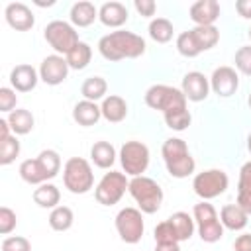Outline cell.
<instances>
[{"mask_svg":"<svg viewBox=\"0 0 251 251\" xmlns=\"http://www.w3.org/2000/svg\"><path fill=\"white\" fill-rule=\"evenodd\" d=\"M127 192L131 194V198L135 200V204L143 214H155L163 204V188L151 176H145V175L133 176L129 180Z\"/></svg>","mask_w":251,"mask_h":251,"instance_id":"3","label":"cell"},{"mask_svg":"<svg viewBox=\"0 0 251 251\" xmlns=\"http://www.w3.org/2000/svg\"><path fill=\"white\" fill-rule=\"evenodd\" d=\"M100 110H102V118L110 124H120L126 120L127 116V102L118 96V94H110L102 100L100 104Z\"/></svg>","mask_w":251,"mask_h":251,"instance_id":"21","label":"cell"},{"mask_svg":"<svg viewBox=\"0 0 251 251\" xmlns=\"http://www.w3.org/2000/svg\"><path fill=\"white\" fill-rule=\"evenodd\" d=\"M188 16L196 25H214L220 18V4L216 0H198L190 6Z\"/></svg>","mask_w":251,"mask_h":251,"instance_id":"17","label":"cell"},{"mask_svg":"<svg viewBox=\"0 0 251 251\" xmlns=\"http://www.w3.org/2000/svg\"><path fill=\"white\" fill-rule=\"evenodd\" d=\"M237 88H239V75L233 67L222 65L214 69L210 76V90H214V94H218L220 98H229L235 94Z\"/></svg>","mask_w":251,"mask_h":251,"instance_id":"13","label":"cell"},{"mask_svg":"<svg viewBox=\"0 0 251 251\" xmlns=\"http://www.w3.org/2000/svg\"><path fill=\"white\" fill-rule=\"evenodd\" d=\"M106 92H108V82L102 76H88L80 86V94L84 96V100H90V102L104 100Z\"/></svg>","mask_w":251,"mask_h":251,"instance_id":"30","label":"cell"},{"mask_svg":"<svg viewBox=\"0 0 251 251\" xmlns=\"http://www.w3.org/2000/svg\"><path fill=\"white\" fill-rule=\"evenodd\" d=\"M249 39H251V27H249Z\"/></svg>","mask_w":251,"mask_h":251,"instance_id":"51","label":"cell"},{"mask_svg":"<svg viewBox=\"0 0 251 251\" xmlns=\"http://www.w3.org/2000/svg\"><path fill=\"white\" fill-rule=\"evenodd\" d=\"M155 251H180L178 243H155Z\"/></svg>","mask_w":251,"mask_h":251,"instance_id":"47","label":"cell"},{"mask_svg":"<svg viewBox=\"0 0 251 251\" xmlns=\"http://www.w3.org/2000/svg\"><path fill=\"white\" fill-rule=\"evenodd\" d=\"M35 4L43 8V6H53V4H55V0H49V2H41V0H35Z\"/></svg>","mask_w":251,"mask_h":251,"instance_id":"48","label":"cell"},{"mask_svg":"<svg viewBox=\"0 0 251 251\" xmlns=\"http://www.w3.org/2000/svg\"><path fill=\"white\" fill-rule=\"evenodd\" d=\"M247 151L251 153V131H249V135H247Z\"/></svg>","mask_w":251,"mask_h":251,"instance_id":"49","label":"cell"},{"mask_svg":"<svg viewBox=\"0 0 251 251\" xmlns=\"http://www.w3.org/2000/svg\"><path fill=\"white\" fill-rule=\"evenodd\" d=\"M16 104H18V96H16V90L10 88V86H2L0 88V112H12L16 110Z\"/></svg>","mask_w":251,"mask_h":251,"instance_id":"42","label":"cell"},{"mask_svg":"<svg viewBox=\"0 0 251 251\" xmlns=\"http://www.w3.org/2000/svg\"><path fill=\"white\" fill-rule=\"evenodd\" d=\"M192 218H194L198 235L204 243H216L224 237V226L220 222V216L208 200H202V202L194 204Z\"/></svg>","mask_w":251,"mask_h":251,"instance_id":"6","label":"cell"},{"mask_svg":"<svg viewBox=\"0 0 251 251\" xmlns=\"http://www.w3.org/2000/svg\"><path fill=\"white\" fill-rule=\"evenodd\" d=\"M176 51H178L182 57H186V59H194V57L200 55V51H198V47L194 45V39H192V35H190V29L178 33V37H176Z\"/></svg>","mask_w":251,"mask_h":251,"instance_id":"37","label":"cell"},{"mask_svg":"<svg viewBox=\"0 0 251 251\" xmlns=\"http://www.w3.org/2000/svg\"><path fill=\"white\" fill-rule=\"evenodd\" d=\"M37 161L41 163L47 178H55L61 171V157L55 149H43L39 155H37Z\"/></svg>","mask_w":251,"mask_h":251,"instance_id":"34","label":"cell"},{"mask_svg":"<svg viewBox=\"0 0 251 251\" xmlns=\"http://www.w3.org/2000/svg\"><path fill=\"white\" fill-rule=\"evenodd\" d=\"M4 18H6L8 25L14 27L16 31H27L35 24V16H33L31 8L24 2H10L4 10Z\"/></svg>","mask_w":251,"mask_h":251,"instance_id":"15","label":"cell"},{"mask_svg":"<svg viewBox=\"0 0 251 251\" xmlns=\"http://www.w3.org/2000/svg\"><path fill=\"white\" fill-rule=\"evenodd\" d=\"M10 131H12V127H10L8 120H6V118H2V120H0V141H2V139H6V137H10V135H12Z\"/></svg>","mask_w":251,"mask_h":251,"instance_id":"46","label":"cell"},{"mask_svg":"<svg viewBox=\"0 0 251 251\" xmlns=\"http://www.w3.org/2000/svg\"><path fill=\"white\" fill-rule=\"evenodd\" d=\"M120 163L127 176H141L149 167V147L137 139H129L120 147Z\"/></svg>","mask_w":251,"mask_h":251,"instance_id":"8","label":"cell"},{"mask_svg":"<svg viewBox=\"0 0 251 251\" xmlns=\"http://www.w3.org/2000/svg\"><path fill=\"white\" fill-rule=\"evenodd\" d=\"M16 224H18V218H16V212L8 206H2L0 208V233L2 235H8L16 229Z\"/></svg>","mask_w":251,"mask_h":251,"instance_id":"40","label":"cell"},{"mask_svg":"<svg viewBox=\"0 0 251 251\" xmlns=\"http://www.w3.org/2000/svg\"><path fill=\"white\" fill-rule=\"evenodd\" d=\"M247 104H249V110H251V94H249V98H247Z\"/></svg>","mask_w":251,"mask_h":251,"instance_id":"50","label":"cell"},{"mask_svg":"<svg viewBox=\"0 0 251 251\" xmlns=\"http://www.w3.org/2000/svg\"><path fill=\"white\" fill-rule=\"evenodd\" d=\"M6 120H8L10 127H12V133H14V135H25V133H29V131L33 129V126H35L33 114H31L29 110H25V108H16V110H12Z\"/></svg>","mask_w":251,"mask_h":251,"instance_id":"26","label":"cell"},{"mask_svg":"<svg viewBox=\"0 0 251 251\" xmlns=\"http://www.w3.org/2000/svg\"><path fill=\"white\" fill-rule=\"evenodd\" d=\"M190 35L200 53L216 47V43L220 41V29L216 25H196L190 29Z\"/></svg>","mask_w":251,"mask_h":251,"instance_id":"25","label":"cell"},{"mask_svg":"<svg viewBox=\"0 0 251 251\" xmlns=\"http://www.w3.org/2000/svg\"><path fill=\"white\" fill-rule=\"evenodd\" d=\"M145 39L127 29H116L100 37L98 51L106 61L137 59L145 53Z\"/></svg>","mask_w":251,"mask_h":251,"instance_id":"1","label":"cell"},{"mask_svg":"<svg viewBox=\"0 0 251 251\" xmlns=\"http://www.w3.org/2000/svg\"><path fill=\"white\" fill-rule=\"evenodd\" d=\"M149 37L157 43H169L173 39V33H175V27L173 24L167 20V18H153L149 22Z\"/></svg>","mask_w":251,"mask_h":251,"instance_id":"33","label":"cell"},{"mask_svg":"<svg viewBox=\"0 0 251 251\" xmlns=\"http://www.w3.org/2000/svg\"><path fill=\"white\" fill-rule=\"evenodd\" d=\"M133 8H135L137 14L143 16V18H151V16H155V12H157V4H155L153 0H133Z\"/></svg>","mask_w":251,"mask_h":251,"instance_id":"43","label":"cell"},{"mask_svg":"<svg viewBox=\"0 0 251 251\" xmlns=\"http://www.w3.org/2000/svg\"><path fill=\"white\" fill-rule=\"evenodd\" d=\"M163 118H165L167 127H171L173 131H184L190 126V122H192V116H190L188 108L186 110H176V112L165 114Z\"/></svg>","mask_w":251,"mask_h":251,"instance_id":"36","label":"cell"},{"mask_svg":"<svg viewBox=\"0 0 251 251\" xmlns=\"http://www.w3.org/2000/svg\"><path fill=\"white\" fill-rule=\"evenodd\" d=\"M237 206H241L251 216V161L243 163L239 169V180H237Z\"/></svg>","mask_w":251,"mask_h":251,"instance_id":"23","label":"cell"},{"mask_svg":"<svg viewBox=\"0 0 251 251\" xmlns=\"http://www.w3.org/2000/svg\"><path fill=\"white\" fill-rule=\"evenodd\" d=\"M235 10L241 18L251 20V0H237L235 2Z\"/></svg>","mask_w":251,"mask_h":251,"instance_id":"45","label":"cell"},{"mask_svg":"<svg viewBox=\"0 0 251 251\" xmlns=\"http://www.w3.org/2000/svg\"><path fill=\"white\" fill-rule=\"evenodd\" d=\"M20 155V141H18V135H10L6 139L0 141V165H10L16 161V157Z\"/></svg>","mask_w":251,"mask_h":251,"instance_id":"35","label":"cell"},{"mask_svg":"<svg viewBox=\"0 0 251 251\" xmlns=\"http://www.w3.org/2000/svg\"><path fill=\"white\" fill-rule=\"evenodd\" d=\"M127 8L122 2H104L98 8V20L106 27H122L127 22Z\"/></svg>","mask_w":251,"mask_h":251,"instance_id":"18","label":"cell"},{"mask_svg":"<svg viewBox=\"0 0 251 251\" xmlns=\"http://www.w3.org/2000/svg\"><path fill=\"white\" fill-rule=\"evenodd\" d=\"M116 149L110 141H96L90 147V159L98 169H110L116 163Z\"/></svg>","mask_w":251,"mask_h":251,"instance_id":"27","label":"cell"},{"mask_svg":"<svg viewBox=\"0 0 251 251\" xmlns=\"http://www.w3.org/2000/svg\"><path fill=\"white\" fill-rule=\"evenodd\" d=\"M127 186H129V180L126 173H118V171L104 173V176L98 180L94 188V198L102 206H114L122 200Z\"/></svg>","mask_w":251,"mask_h":251,"instance_id":"9","label":"cell"},{"mask_svg":"<svg viewBox=\"0 0 251 251\" xmlns=\"http://www.w3.org/2000/svg\"><path fill=\"white\" fill-rule=\"evenodd\" d=\"M31 198H33V202H35L39 208H51V210H53V208L59 206L61 192H59V188H57L53 182H43V184H39V186L33 190Z\"/></svg>","mask_w":251,"mask_h":251,"instance_id":"28","label":"cell"},{"mask_svg":"<svg viewBox=\"0 0 251 251\" xmlns=\"http://www.w3.org/2000/svg\"><path fill=\"white\" fill-rule=\"evenodd\" d=\"M116 231L122 241L135 245L141 241L143 231H145V222H143V212L139 208H122L116 214Z\"/></svg>","mask_w":251,"mask_h":251,"instance_id":"11","label":"cell"},{"mask_svg":"<svg viewBox=\"0 0 251 251\" xmlns=\"http://www.w3.org/2000/svg\"><path fill=\"white\" fill-rule=\"evenodd\" d=\"M220 222H222V226L226 229L241 231L249 224V214L241 206H237V204H226L220 210Z\"/></svg>","mask_w":251,"mask_h":251,"instance_id":"19","label":"cell"},{"mask_svg":"<svg viewBox=\"0 0 251 251\" xmlns=\"http://www.w3.org/2000/svg\"><path fill=\"white\" fill-rule=\"evenodd\" d=\"M69 69L71 67H69L67 59L63 55L53 53V55H47L41 61V65H39V78L45 84H49V86H57V84H61V82L67 80Z\"/></svg>","mask_w":251,"mask_h":251,"instance_id":"12","label":"cell"},{"mask_svg":"<svg viewBox=\"0 0 251 251\" xmlns=\"http://www.w3.org/2000/svg\"><path fill=\"white\" fill-rule=\"evenodd\" d=\"M69 20H71V24L75 27H88V25L94 24V20H98V8L88 0L75 2L71 6Z\"/></svg>","mask_w":251,"mask_h":251,"instance_id":"20","label":"cell"},{"mask_svg":"<svg viewBox=\"0 0 251 251\" xmlns=\"http://www.w3.org/2000/svg\"><path fill=\"white\" fill-rule=\"evenodd\" d=\"M233 251H251V233H241L233 241Z\"/></svg>","mask_w":251,"mask_h":251,"instance_id":"44","label":"cell"},{"mask_svg":"<svg viewBox=\"0 0 251 251\" xmlns=\"http://www.w3.org/2000/svg\"><path fill=\"white\" fill-rule=\"evenodd\" d=\"M2 251H31V243L24 235H10L0 245Z\"/></svg>","mask_w":251,"mask_h":251,"instance_id":"41","label":"cell"},{"mask_svg":"<svg viewBox=\"0 0 251 251\" xmlns=\"http://www.w3.org/2000/svg\"><path fill=\"white\" fill-rule=\"evenodd\" d=\"M100 118H102V110H100V106L96 102L80 100L73 108V120L82 127H90V126L98 124Z\"/></svg>","mask_w":251,"mask_h":251,"instance_id":"22","label":"cell"},{"mask_svg":"<svg viewBox=\"0 0 251 251\" xmlns=\"http://www.w3.org/2000/svg\"><path fill=\"white\" fill-rule=\"evenodd\" d=\"M145 104L151 110H159L165 114L186 110V96L180 88L169 86V84H153L145 90Z\"/></svg>","mask_w":251,"mask_h":251,"instance_id":"5","label":"cell"},{"mask_svg":"<svg viewBox=\"0 0 251 251\" xmlns=\"http://www.w3.org/2000/svg\"><path fill=\"white\" fill-rule=\"evenodd\" d=\"M233 63H235V69H237L241 75L251 76V45H241V47L235 51Z\"/></svg>","mask_w":251,"mask_h":251,"instance_id":"39","label":"cell"},{"mask_svg":"<svg viewBox=\"0 0 251 251\" xmlns=\"http://www.w3.org/2000/svg\"><path fill=\"white\" fill-rule=\"evenodd\" d=\"M153 237H155V243H178L176 233H175V229H173L169 220H163L161 224L155 226Z\"/></svg>","mask_w":251,"mask_h":251,"instance_id":"38","label":"cell"},{"mask_svg":"<svg viewBox=\"0 0 251 251\" xmlns=\"http://www.w3.org/2000/svg\"><path fill=\"white\" fill-rule=\"evenodd\" d=\"M18 173H20L22 180L27 182V184H37V186H39V184H43V182L49 180L47 175H45V171H43V167H41V163L37 161V157H35V159H25V161H22Z\"/></svg>","mask_w":251,"mask_h":251,"instance_id":"29","label":"cell"},{"mask_svg":"<svg viewBox=\"0 0 251 251\" xmlns=\"http://www.w3.org/2000/svg\"><path fill=\"white\" fill-rule=\"evenodd\" d=\"M65 59H67V63H69L71 69L82 71V69L88 67V63H90V59H92V47H90L88 43H84V41H78V43L73 47V51H71Z\"/></svg>","mask_w":251,"mask_h":251,"instance_id":"31","label":"cell"},{"mask_svg":"<svg viewBox=\"0 0 251 251\" xmlns=\"http://www.w3.org/2000/svg\"><path fill=\"white\" fill-rule=\"evenodd\" d=\"M43 37L55 49L57 55H65V57L80 41L78 39V31L75 29V25L69 24V22H65V20H53V22H49L45 25V29H43Z\"/></svg>","mask_w":251,"mask_h":251,"instance_id":"7","label":"cell"},{"mask_svg":"<svg viewBox=\"0 0 251 251\" xmlns=\"http://www.w3.org/2000/svg\"><path fill=\"white\" fill-rule=\"evenodd\" d=\"M182 94L190 102H202L210 94V78L200 71H190L182 76Z\"/></svg>","mask_w":251,"mask_h":251,"instance_id":"14","label":"cell"},{"mask_svg":"<svg viewBox=\"0 0 251 251\" xmlns=\"http://www.w3.org/2000/svg\"><path fill=\"white\" fill-rule=\"evenodd\" d=\"M75 224V214L69 206H57L49 214V227L53 231H67Z\"/></svg>","mask_w":251,"mask_h":251,"instance_id":"32","label":"cell"},{"mask_svg":"<svg viewBox=\"0 0 251 251\" xmlns=\"http://www.w3.org/2000/svg\"><path fill=\"white\" fill-rule=\"evenodd\" d=\"M167 220L171 222V226H173V229H175V233H176L178 243H180V241H188V239L194 235L196 224H194V218H192L188 212H182V210H180V212H175V214H171Z\"/></svg>","mask_w":251,"mask_h":251,"instance_id":"24","label":"cell"},{"mask_svg":"<svg viewBox=\"0 0 251 251\" xmlns=\"http://www.w3.org/2000/svg\"><path fill=\"white\" fill-rule=\"evenodd\" d=\"M161 155L167 167V173L173 178H186L194 173L196 161L188 151V145L180 137H169L163 141Z\"/></svg>","mask_w":251,"mask_h":251,"instance_id":"2","label":"cell"},{"mask_svg":"<svg viewBox=\"0 0 251 251\" xmlns=\"http://www.w3.org/2000/svg\"><path fill=\"white\" fill-rule=\"evenodd\" d=\"M63 184L73 194H86L94 186V173L86 159L71 157L63 165Z\"/></svg>","mask_w":251,"mask_h":251,"instance_id":"4","label":"cell"},{"mask_svg":"<svg viewBox=\"0 0 251 251\" xmlns=\"http://www.w3.org/2000/svg\"><path fill=\"white\" fill-rule=\"evenodd\" d=\"M227 186H229V176L222 169H208V171L194 175L192 178V188L196 196H200L202 200L218 198L220 194L227 190Z\"/></svg>","mask_w":251,"mask_h":251,"instance_id":"10","label":"cell"},{"mask_svg":"<svg viewBox=\"0 0 251 251\" xmlns=\"http://www.w3.org/2000/svg\"><path fill=\"white\" fill-rule=\"evenodd\" d=\"M37 80H41L39 71L35 67L27 65V63L16 65L10 71V84L16 92H31L37 86Z\"/></svg>","mask_w":251,"mask_h":251,"instance_id":"16","label":"cell"}]
</instances>
